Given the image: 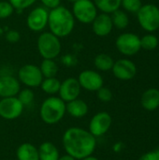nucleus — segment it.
Here are the masks:
<instances>
[{"label":"nucleus","instance_id":"23","mask_svg":"<svg viewBox=\"0 0 159 160\" xmlns=\"http://www.w3.org/2000/svg\"><path fill=\"white\" fill-rule=\"evenodd\" d=\"M97 10L102 13L112 14L121 8V0H93Z\"/></svg>","mask_w":159,"mask_h":160},{"label":"nucleus","instance_id":"19","mask_svg":"<svg viewBox=\"0 0 159 160\" xmlns=\"http://www.w3.org/2000/svg\"><path fill=\"white\" fill-rule=\"evenodd\" d=\"M16 158L18 160H39L38 149L30 142H23L17 148Z\"/></svg>","mask_w":159,"mask_h":160},{"label":"nucleus","instance_id":"39","mask_svg":"<svg viewBox=\"0 0 159 160\" xmlns=\"http://www.w3.org/2000/svg\"><path fill=\"white\" fill-rule=\"evenodd\" d=\"M67 2H69V3H72V4H73V3H75L77 0H67Z\"/></svg>","mask_w":159,"mask_h":160},{"label":"nucleus","instance_id":"32","mask_svg":"<svg viewBox=\"0 0 159 160\" xmlns=\"http://www.w3.org/2000/svg\"><path fill=\"white\" fill-rule=\"evenodd\" d=\"M5 39L9 43H17L21 39V34L14 29H9L5 33Z\"/></svg>","mask_w":159,"mask_h":160},{"label":"nucleus","instance_id":"28","mask_svg":"<svg viewBox=\"0 0 159 160\" xmlns=\"http://www.w3.org/2000/svg\"><path fill=\"white\" fill-rule=\"evenodd\" d=\"M142 6V0H121V7L127 12L137 13Z\"/></svg>","mask_w":159,"mask_h":160},{"label":"nucleus","instance_id":"20","mask_svg":"<svg viewBox=\"0 0 159 160\" xmlns=\"http://www.w3.org/2000/svg\"><path fill=\"white\" fill-rule=\"evenodd\" d=\"M39 160H58L60 153L56 145L51 142H44L38 146Z\"/></svg>","mask_w":159,"mask_h":160},{"label":"nucleus","instance_id":"30","mask_svg":"<svg viewBox=\"0 0 159 160\" xmlns=\"http://www.w3.org/2000/svg\"><path fill=\"white\" fill-rule=\"evenodd\" d=\"M14 9L18 12H22V10L31 8L37 0H7Z\"/></svg>","mask_w":159,"mask_h":160},{"label":"nucleus","instance_id":"34","mask_svg":"<svg viewBox=\"0 0 159 160\" xmlns=\"http://www.w3.org/2000/svg\"><path fill=\"white\" fill-rule=\"evenodd\" d=\"M139 160H157L156 153H155V151L145 153L139 158Z\"/></svg>","mask_w":159,"mask_h":160},{"label":"nucleus","instance_id":"21","mask_svg":"<svg viewBox=\"0 0 159 160\" xmlns=\"http://www.w3.org/2000/svg\"><path fill=\"white\" fill-rule=\"evenodd\" d=\"M114 64L113 58L107 53H99L94 59V66L98 71H110Z\"/></svg>","mask_w":159,"mask_h":160},{"label":"nucleus","instance_id":"24","mask_svg":"<svg viewBox=\"0 0 159 160\" xmlns=\"http://www.w3.org/2000/svg\"><path fill=\"white\" fill-rule=\"evenodd\" d=\"M111 17H112L113 27H115L119 30L126 29L129 24V18L125 10H121L119 8V9L115 10L114 12H112L111 14Z\"/></svg>","mask_w":159,"mask_h":160},{"label":"nucleus","instance_id":"37","mask_svg":"<svg viewBox=\"0 0 159 160\" xmlns=\"http://www.w3.org/2000/svg\"><path fill=\"white\" fill-rule=\"evenodd\" d=\"M156 153V157H157V160H159V149H157V151H155Z\"/></svg>","mask_w":159,"mask_h":160},{"label":"nucleus","instance_id":"4","mask_svg":"<svg viewBox=\"0 0 159 160\" xmlns=\"http://www.w3.org/2000/svg\"><path fill=\"white\" fill-rule=\"evenodd\" d=\"M37 48L43 59H55L62 51L61 40L50 31H43L37 38Z\"/></svg>","mask_w":159,"mask_h":160},{"label":"nucleus","instance_id":"25","mask_svg":"<svg viewBox=\"0 0 159 160\" xmlns=\"http://www.w3.org/2000/svg\"><path fill=\"white\" fill-rule=\"evenodd\" d=\"M40 71L44 78L56 77L58 73V65L54 59H43L39 66Z\"/></svg>","mask_w":159,"mask_h":160},{"label":"nucleus","instance_id":"12","mask_svg":"<svg viewBox=\"0 0 159 160\" xmlns=\"http://www.w3.org/2000/svg\"><path fill=\"white\" fill-rule=\"evenodd\" d=\"M82 89L88 92H97L104 84L101 74L93 69H84L80 72L77 78Z\"/></svg>","mask_w":159,"mask_h":160},{"label":"nucleus","instance_id":"33","mask_svg":"<svg viewBox=\"0 0 159 160\" xmlns=\"http://www.w3.org/2000/svg\"><path fill=\"white\" fill-rule=\"evenodd\" d=\"M42 7L46 8L48 10L53 9L61 5V0H39Z\"/></svg>","mask_w":159,"mask_h":160},{"label":"nucleus","instance_id":"36","mask_svg":"<svg viewBox=\"0 0 159 160\" xmlns=\"http://www.w3.org/2000/svg\"><path fill=\"white\" fill-rule=\"evenodd\" d=\"M81 160H99L97 157H94L93 155H91V156H89V157H86V158H82V159Z\"/></svg>","mask_w":159,"mask_h":160},{"label":"nucleus","instance_id":"13","mask_svg":"<svg viewBox=\"0 0 159 160\" xmlns=\"http://www.w3.org/2000/svg\"><path fill=\"white\" fill-rule=\"evenodd\" d=\"M112 71L116 79L120 81H130L137 74V67L131 60L122 58L114 61Z\"/></svg>","mask_w":159,"mask_h":160},{"label":"nucleus","instance_id":"15","mask_svg":"<svg viewBox=\"0 0 159 160\" xmlns=\"http://www.w3.org/2000/svg\"><path fill=\"white\" fill-rule=\"evenodd\" d=\"M21 90V82L18 78L11 74L0 76V98L17 97Z\"/></svg>","mask_w":159,"mask_h":160},{"label":"nucleus","instance_id":"14","mask_svg":"<svg viewBox=\"0 0 159 160\" xmlns=\"http://www.w3.org/2000/svg\"><path fill=\"white\" fill-rule=\"evenodd\" d=\"M81 91H82V87L78 80L76 78L70 77L61 82L58 97L67 103L76 98H79L81 95Z\"/></svg>","mask_w":159,"mask_h":160},{"label":"nucleus","instance_id":"26","mask_svg":"<svg viewBox=\"0 0 159 160\" xmlns=\"http://www.w3.org/2000/svg\"><path fill=\"white\" fill-rule=\"evenodd\" d=\"M158 38L157 36L153 34H147L141 38V47L146 51H153L157 48L158 46Z\"/></svg>","mask_w":159,"mask_h":160},{"label":"nucleus","instance_id":"7","mask_svg":"<svg viewBox=\"0 0 159 160\" xmlns=\"http://www.w3.org/2000/svg\"><path fill=\"white\" fill-rule=\"evenodd\" d=\"M17 78L21 84L31 89L40 86L44 79L39 67L34 64H25L21 67L18 70Z\"/></svg>","mask_w":159,"mask_h":160},{"label":"nucleus","instance_id":"6","mask_svg":"<svg viewBox=\"0 0 159 160\" xmlns=\"http://www.w3.org/2000/svg\"><path fill=\"white\" fill-rule=\"evenodd\" d=\"M71 12L75 20L82 24H91L98 14L93 0H77L72 4Z\"/></svg>","mask_w":159,"mask_h":160},{"label":"nucleus","instance_id":"2","mask_svg":"<svg viewBox=\"0 0 159 160\" xmlns=\"http://www.w3.org/2000/svg\"><path fill=\"white\" fill-rule=\"evenodd\" d=\"M76 20L70 9L65 6L59 7L49 10L48 28L51 33L59 38L69 36L75 27Z\"/></svg>","mask_w":159,"mask_h":160},{"label":"nucleus","instance_id":"31","mask_svg":"<svg viewBox=\"0 0 159 160\" xmlns=\"http://www.w3.org/2000/svg\"><path fill=\"white\" fill-rule=\"evenodd\" d=\"M96 93H97V97L98 100H100L101 102L107 103L112 99V92L108 87L102 86Z\"/></svg>","mask_w":159,"mask_h":160},{"label":"nucleus","instance_id":"16","mask_svg":"<svg viewBox=\"0 0 159 160\" xmlns=\"http://www.w3.org/2000/svg\"><path fill=\"white\" fill-rule=\"evenodd\" d=\"M91 24L94 34L100 38L109 36L113 28L111 14L102 13V12L97 15V17L95 18V20Z\"/></svg>","mask_w":159,"mask_h":160},{"label":"nucleus","instance_id":"27","mask_svg":"<svg viewBox=\"0 0 159 160\" xmlns=\"http://www.w3.org/2000/svg\"><path fill=\"white\" fill-rule=\"evenodd\" d=\"M17 98L21 101V103L25 107V106H29L33 103V101L35 99V94L31 88L25 87V88L20 90V92L17 95Z\"/></svg>","mask_w":159,"mask_h":160},{"label":"nucleus","instance_id":"11","mask_svg":"<svg viewBox=\"0 0 159 160\" xmlns=\"http://www.w3.org/2000/svg\"><path fill=\"white\" fill-rule=\"evenodd\" d=\"M112 124V118L111 114L107 112H99L91 118L88 130L96 138L102 137L110 130Z\"/></svg>","mask_w":159,"mask_h":160},{"label":"nucleus","instance_id":"3","mask_svg":"<svg viewBox=\"0 0 159 160\" xmlns=\"http://www.w3.org/2000/svg\"><path fill=\"white\" fill-rule=\"evenodd\" d=\"M66 113V102L59 97L50 96L45 98L40 105L39 116L47 125H55L59 123Z\"/></svg>","mask_w":159,"mask_h":160},{"label":"nucleus","instance_id":"1","mask_svg":"<svg viewBox=\"0 0 159 160\" xmlns=\"http://www.w3.org/2000/svg\"><path fill=\"white\" fill-rule=\"evenodd\" d=\"M62 144L66 154L81 160L93 155L97 148V138L87 129L71 127L64 132Z\"/></svg>","mask_w":159,"mask_h":160},{"label":"nucleus","instance_id":"29","mask_svg":"<svg viewBox=\"0 0 159 160\" xmlns=\"http://www.w3.org/2000/svg\"><path fill=\"white\" fill-rule=\"evenodd\" d=\"M15 9L12 7V5L6 0L0 1V20H5L9 18L13 13Z\"/></svg>","mask_w":159,"mask_h":160},{"label":"nucleus","instance_id":"35","mask_svg":"<svg viewBox=\"0 0 159 160\" xmlns=\"http://www.w3.org/2000/svg\"><path fill=\"white\" fill-rule=\"evenodd\" d=\"M58 160H77V159H76V158H74L73 157H71V156H69V155L66 154V155L60 156V158H59V159Z\"/></svg>","mask_w":159,"mask_h":160},{"label":"nucleus","instance_id":"38","mask_svg":"<svg viewBox=\"0 0 159 160\" xmlns=\"http://www.w3.org/2000/svg\"><path fill=\"white\" fill-rule=\"evenodd\" d=\"M4 34V28L0 25V37Z\"/></svg>","mask_w":159,"mask_h":160},{"label":"nucleus","instance_id":"18","mask_svg":"<svg viewBox=\"0 0 159 160\" xmlns=\"http://www.w3.org/2000/svg\"><path fill=\"white\" fill-rule=\"evenodd\" d=\"M66 111L67 113H68L71 117L80 119L87 115L89 112V107L84 100L76 98L66 103Z\"/></svg>","mask_w":159,"mask_h":160},{"label":"nucleus","instance_id":"9","mask_svg":"<svg viewBox=\"0 0 159 160\" xmlns=\"http://www.w3.org/2000/svg\"><path fill=\"white\" fill-rule=\"evenodd\" d=\"M48 18L49 10L42 7L38 6L31 9L26 17V25L28 29L35 33H41L48 26Z\"/></svg>","mask_w":159,"mask_h":160},{"label":"nucleus","instance_id":"10","mask_svg":"<svg viewBox=\"0 0 159 160\" xmlns=\"http://www.w3.org/2000/svg\"><path fill=\"white\" fill-rule=\"evenodd\" d=\"M24 106L17 97L0 98V117L12 121L19 118L23 112Z\"/></svg>","mask_w":159,"mask_h":160},{"label":"nucleus","instance_id":"8","mask_svg":"<svg viewBox=\"0 0 159 160\" xmlns=\"http://www.w3.org/2000/svg\"><path fill=\"white\" fill-rule=\"evenodd\" d=\"M115 46L118 52L123 55L132 56L137 54L142 49L141 38L134 33H123L117 37Z\"/></svg>","mask_w":159,"mask_h":160},{"label":"nucleus","instance_id":"5","mask_svg":"<svg viewBox=\"0 0 159 160\" xmlns=\"http://www.w3.org/2000/svg\"><path fill=\"white\" fill-rule=\"evenodd\" d=\"M137 19L143 30L153 33L159 29V8L154 4L142 5L136 13Z\"/></svg>","mask_w":159,"mask_h":160},{"label":"nucleus","instance_id":"22","mask_svg":"<svg viewBox=\"0 0 159 160\" xmlns=\"http://www.w3.org/2000/svg\"><path fill=\"white\" fill-rule=\"evenodd\" d=\"M60 85H61L60 80H58L56 77H51V78L43 79L40 84V88L45 94L49 96H55L59 92Z\"/></svg>","mask_w":159,"mask_h":160},{"label":"nucleus","instance_id":"17","mask_svg":"<svg viewBox=\"0 0 159 160\" xmlns=\"http://www.w3.org/2000/svg\"><path fill=\"white\" fill-rule=\"evenodd\" d=\"M141 103L144 110L154 112L159 108V90L149 88L143 92L141 98Z\"/></svg>","mask_w":159,"mask_h":160}]
</instances>
